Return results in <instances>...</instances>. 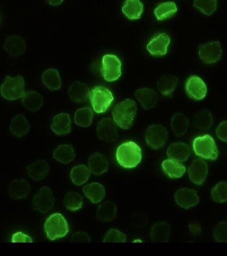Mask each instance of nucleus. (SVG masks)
Listing matches in <instances>:
<instances>
[{
    "instance_id": "obj_1",
    "label": "nucleus",
    "mask_w": 227,
    "mask_h": 256,
    "mask_svg": "<svg viewBox=\"0 0 227 256\" xmlns=\"http://www.w3.org/2000/svg\"><path fill=\"white\" fill-rule=\"evenodd\" d=\"M115 158L119 165L125 169L136 168L142 160V151L134 142L121 144L115 152Z\"/></svg>"
},
{
    "instance_id": "obj_2",
    "label": "nucleus",
    "mask_w": 227,
    "mask_h": 256,
    "mask_svg": "<svg viewBox=\"0 0 227 256\" xmlns=\"http://www.w3.org/2000/svg\"><path fill=\"white\" fill-rule=\"evenodd\" d=\"M137 104L131 99L117 104L113 108L112 115L115 123L123 130L130 129L136 117Z\"/></svg>"
},
{
    "instance_id": "obj_3",
    "label": "nucleus",
    "mask_w": 227,
    "mask_h": 256,
    "mask_svg": "<svg viewBox=\"0 0 227 256\" xmlns=\"http://www.w3.org/2000/svg\"><path fill=\"white\" fill-rule=\"evenodd\" d=\"M44 230L47 238L53 241L64 238L68 234V223L61 214L55 213L47 218L45 222Z\"/></svg>"
},
{
    "instance_id": "obj_4",
    "label": "nucleus",
    "mask_w": 227,
    "mask_h": 256,
    "mask_svg": "<svg viewBox=\"0 0 227 256\" xmlns=\"http://www.w3.org/2000/svg\"><path fill=\"white\" fill-rule=\"evenodd\" d=\"M89 98L93 110L97 114L106 112L114 100L112 92L103 86L93 88L89 93Z\"/></svg>"
},
{
    "instance_id": "obj_5",
    "label": "nucleus",
    "mask_w": 227,
    "mask_h": 256,
    "mask_svg": "<svg viewBox=\"0 0 227 256\" xmlns=\"http://www.w3.org/2000/svg\"><path fill=\"white\" fill-rule=\"evenodd\" d=\"M1 94L3 98L10 101L23 98L25 94V80L22 76L12 78L7 76L1 85Z\"/></svg>"
},
{
    "instance_id": "obj_6",
    "label": "nucleus",
    "mask_w": 227,
    "mask_h": 256,
    "mask_svg": "<svg viewBox=\"0 0 227 256\" xmlns=\"http://www.w3.org/2000/svg\"><path fill=\"white\" fill-rule=\"evenodd\" d=\"M193 147L195 154L203 159L215 160L218 158V149L214 139L210 135L195 138Z\"/></svg>"
},
{
    "instance_id": "obj_7",
    "label": "nucleus",
    "mask_w": 227,
    "mask_h": 256,
    "mask_svg": "<svg viewBox=\"0 0 227 256\" xmlns=\"http://www.w3.org/2000/svg\"><path fill=\"white\" fill-rule=\"evenodd\" d=\"M101 75L106 82H113L121 76V62L116 56L106 54L102 58Z\"/></svg>"
},
{
    "instance_id": "obj_8",
    "label": "nucleus",
    "mask_w": 227,
    "mask_h": 256,
    "mask_svg": "<svg viewBox=\"0 0 227 256\" xmlns=\"http://www.w3.org/2000/svg\"><path fill=\"white\" fill-rule=\"evenodd\" d=\"M168 140V132L166 128L159 124H153L147 128L145 140L151 149L159 150L165 145Z\"/></svg>"
},
{
    "instance_id": "obj_9",
    "label": "nucleus",
    "mask_w": 227,
    "mask_h": 256,
    "mask_svg": "<svg viewBox=\"0 0 227 256\" xmlns=\"http://www.w3.org/2000/svg\"><path fill=\"white\" fill-rule=\"evenodd\" d=\"M222 54L223 50L219 41L209 42L199 47V58L206 64L217 63L220 60Z\"/></svg>"
},
{
    "instance_id": "obj_10",
    "label": "nucleus",
    "mask_w": 227,
    "mask_h": 256,
    "mask_svg": "<svg viewBox=\"0 0 227 256\" xmlns=\"http://www.w3.org/2000/svg\"><path fill=\"white\" fill-rule=\"evenodd\" d=\"M54 201V196L50 188L43 187L39 190L33 198V209L41 213H46L52 209Z\"/></svg>"
},
{
    "instance_id": "obj_11",
    "label": "nucleus",
    "mask_w": 227,
    "mask_h": 256,
    "mask_svg": "<svg viewBox=\"0 0 227 256\" xmlns=\"http://www.w3.org/2000/svg\"><path fill=\"white\" fill-rule=\"evenodd\" d=\"M185 90L189 97L195 100L204 99L207 94V87L204 81L198 76H191L185 84Z\"/></svg>"
},
{
    "instance_id": "obj_12",
    "label": "nucleus",
    "mask_w": 227,
    "mask_h": 256,
    "mask_svg": "<svg viewBox=\"0 0 227 256\" xmlns=\"http://www.w3.org/2000/svg\"><path fill=\"white\" fill-rule=\"evenodd\" d=\"M170 43V37L167 34H159L149 41L147 46V50L151 56L161 57L166 55Z\"/></svg>"
},
{
    "instance_id": "obj_13",
    "label": "nucleus",
    "mask_w": 227,
    "mask_h": 256,
    "mask_svg": "<svg viewBox=\"0 0 227 256\" xmlns=\"http://www.w3.org/2000/svg\"><path fill=\"white\" fill-rule=\"evenodd\" d=\"M97 134L99 139L107 142H112L118 137V129L116 124L110 118H103L98 122Z\"/></svg>"
},
{
    "instance_id": "obj_14",
    "label": "nucleus",
    "mask_w": 227,
    "mask_h": 256,
    "mask_svg": "<svg viewBox=\"0 0 227 256\" xmlns=\"http://www.w3.org/2000/svg\"><path fill=\"white\" fill-rule=\"evenodd\" d=\"M189 179L196 185H202L208 174V166L204 160L196 158L189 168Z\"/></svg>"
},
{
    "instance_id": "obj_15",
    "label": "nucleus",
    "mask_w": 227,
    "mask_h": 256,
    "mask_svg": "<svg viewBox=\"0 0 227 256\" xmlns=\"http://www.w3.org/2000/svg\"><path fill=\"white\" fill-rule=\"evenodd\" d=\"M175 198L177 204L185 209L194 207L199 202V197L196 190L188 188L177 190L175 194Z\"/></svg>"
},
{
    "instance_id": "obj_16",
    "label": "nucleus",
    "mask_w": 227,
    "mask_h": 256,
    "mask_svg": "<svg viewBox=\"0 0 227 256\" xmlns=\"http://www.w3.org/2000/svg\"><path fill=\"white\" fill-rule=\"evenodd\" d=\"M3 49L9 56L17 57L26 51V44L21 36H11L5 40Z\"/></svg>"
},
{
    "instance_id": "obj_17",
    "label": "nucleus",
    "mask_w": 227,
    "mask_h": 256,
    "mask_svg": "<svg viewBox=\"0 0 227 256\" xmlns=\"http://www.w3.org/2000/svg\"><path fill=\"white\" fill-rule=\"evenodd\" d=\"M51 129L57 135H67L70 133L71 130L70 116L67 113L57 114L53 118Z\"/></svg>"
},
{
    "instance_id": "obj_18",
    "label": "nucleus",
    "mask_w": 227,
    "mask_h": 256,
    "mask_svg": "<svg viewBox=\"0 0 227 256\" xmlns=\"http://www.w3.org/2000/svg\"><path fill=\"white\" fill-rule=\"evenodd\" d=\"M30 191V185L28 182L21 178L13 180L9 187V196L14 200H21L27 197Z\"/></svg>"
},
{
    "instance_id": "obj_19",
    "label": "nucleus",
    "mask_w": 227,
    "mask_h": 256,
    "mask_svg": "<svg viewBox=\"0 0 227 256\" xmlns=\"http://www.w3.org/2000/svg\"><path fill=\"white\" fill-rule=\"evenodd\" d=\"M135 97L145 110L154 108L157 102V94L155 90L150 88H141L135 92Z\"/></svg>"
},
{
    "instance_id": "obj_20",
    "label": "nucleus",
    "mask_w": 227,
    "mask_h": 256,
    "mask_svg": "<svg viewBox=\"0 0 227 256\" xmlns=\"http://www.w3.org/2000/svg\"><path fill=\"white\" fill-rule=\"evenodd\" d=\"M167 155L169 159L177 162H185L190 157V148L186 144L182 142L171 144L167 151Z\"/></svg>"
},
{
    "instance_id": "obj_21",
    "label": "nucleus",
    "mask_w": 227,
    "mask_h": 256,
    "mask_svg": "<svg viewBox=\"0 0 227 256\" xmlns=\"http://www.w3.org/2000/svg\"><path fill=\"white\" fill-rule=\"evenodd\" d=\"M90 90L89 86L79 81L71 84L69 89V96L74 103H82L89 98Z\"/></svg>"
},
{
    "instance_id": "obj_22",
    "label": "nucleus",
    "mask_w": 227,
    "mask_h": 256,
    "mask_svg": "<svg viewBox=\"0 0 227 256\" xmlns=\"http://www.w3.org/2000/svg\"><path fill=\"white\" fill-rule=\"evenodd\" d=\"M171 233L170 225L166 222H160L151 228L150 236L153 242L165 243L169 241Z\"/></svg>"
},
{
    "instance_id": "obj_23",
    "label": "nucleus",
    "mask_w": 227,
    "mask_h": 256,
    "mask_svg": "<svg viewBox=\"0 0 227 256\" xmlns=\"http://www.w3.org/2000/svg\"><path fill=\"white\" fill-rule=\"evenodd\" d=\"M88 165L91 173L97 176L105 173L109 169L108 160L105 156L98 152L90 156Z\"/></svg>"
},
{
    "instance_id": "obj_24",
    "label": "nucleus",
    "mask_w": 227,
    "mask_h": 256,
    "mask_svg": "<svg viewBox=\"0 0 227 256\" xmlns=\"http://www.w3.org/2000/svg\"><path fill=\"white\" fill-rule=\"evenodd\" d=\"M50 167L45 160H39L30 164L27 168V173L29 177L35 181L43 180L49 173Z\"/></svg>"
},
{
    "instance_id": "obj_25",
    "label": "nucleus",
    "mask_w": 227,
    "mask_h": 256,
    "mask_svg": "<svg viewBox=\"0 0 227 256\" xmlns=\"http://www.w3.org/2000/svg\"><path fill=\"white\" fill-rule=\"evenodd\" d=\"M144 12V6L140 0H126L122 8V12L129 20L140 19Z\"/></svg>"
},
{
    "instance_id": "obj_26",
    "label": "nucleus",
    "mask_w": 227,
    "mask_h": 256,
    "mask_svg": "<svg viewBox=\"0 0 227 256\" xmlns=\"http://www.w3.org/2000/svg\"><path fill=\"white\" fill-rule=\"evenodd\" d=\"M23 107L31 112L38 111L43 104V98L41 94L33 90L25 92L22 98Z\"/></svg>"
},
{
    "instance_id": "obj_27",
    "label": "nucleus",
    "mask_w": 227,
    "mask_h": 256,
    "mask_svg": "<svg viewBox=\"0 0 227 256\" xmlns=\"http://www.w3.org/2000/svg\"><path fill=\"white\" fill-rule=\"evenodd\" d=\"M179 79L177 76L167 75L163 76L157 82V88L163 95L166 97H172V94L178 84Z\"/></svg>"
},
{
    "instance_id": "obj_28",
    "label": "nucleus",
    "mask_w": 227,
    "mask_h": 256,
    "mask_svg": "<svg viewBox=\"0 0 227 256\" xmlns=\"http://www.w3.org/2000/svg\"><path fill=\"white\" fill-rule=\"evenodd\" d=\"M83 194L93 204H98L105 196V190L103 186L99 183L87 184L83 188Z\"/></svg>"
},
{
    "instance_id": "obj_29",
    "label": "nucleus",
    "mask_w": 227,
    "mask_h": 256,
    "mask_svg": "<svg viewBox=\"0 0 227 256\" xmlns=\"http://www.w3.org/2000/svg\"><path fill=\"white\" fill-rule=\"evenodd\" d=\"M9 128L13 135L17 138H21L27 135L30 127L25 116L20 114L13 118L9 125Z\"/></svg>"
},
{
    "instance_id": "obj_30",
    "label": "nucleus",
    "mask_w": 227,
    "mask_h": 256,
    "mask_svg": "<svg viewBox=\"0 0 227 256\" xmlns=\"http://www.w3.org/2000/svg\"><path fill=\"white\" fill-rule=\"evenodd\" d=\"M117 208L112 202H105L99 206L96 212L97 219L99 221L109 222L116 218Z\"/></svg>"
},
{
    "instance_id": "obj_31",
    "label": "nucleus",
    "mask_w": 227,
    "mask_h": 256,
    "mask_svg": "<svg viewBox=\"0 0 227 256\" xmlns=\"http://www.w3.org/2000/svg\"><path fill=\"white\" fill-rule=\"evenodd\" d=\"M74 149L71 145L63 144L59 146L53 152V157L57 162L67 164L73 161L75 158Z\"/></svg>"
},
{
    "instance_id": "obj_32",
    "label": "nucleus",
    "mask_w": 227,
    "mask_h": 256,
    "mask_svg": "<svg viewBox=\"0 0 227 256\" xmlns=\"http://www.w3.org/2000/svg\"><path fill=\"white\" fill-rule=\"evenodd\" d=\"M162 168L165 173L169 176V178L176 179L182 177L185 172L186 168L179 162L175 161L173 160H166L163 162Z\"/></svg>"
},
{
    "instance_id": "obj_33",
    "label": "nucleus",
    "mask_w": 227,
    "mask_h": 256,
    "mask_svg": "<svg viewBox=\"0 0 227 256\" xmlns=\"http://www.w3.org/2000/svg\"><path fill=\"white\" fill-rule=\"evenodd\" d=\"M41 79L45 87L51 91L59 90L61 88V77L57 70L50 68L46 70L41 76Z\"/></svg>"
},
{
    "instance_id": "obj_34",
    "label": "nucleus",
    "mask_w": 227,
    "mask_h": 256,
    "mask_svg": "<svg viewBox=\"0 0 227 256\" xmlns=\"http://www.w3.org/2000/svg\"><path fill=\"white\" fill-rule=\"evenodd\" d=\"M193 124L197 129L209 130L212 127L213 118L209 110H201L195 114Z\"/></svg>"
},
{
    "instance_id": "obj_35",
    "label": "nucleus",
    "mask_w": 227,
    "mask_h": 256,
    "mask_svg": "<svg viewBox=\"0 0 227 256\" xmlns=\"http://www.w3.org/2000/svg\"><path fill=\"white\" fill-rule=\"evenodd\" d=\"M90 170L86 166L81 164L73 167L71 170L70 178L73 183L76 186H81L89 179Z\"/></svg>"
},
{
    "instance_id": "obj_36",
    "label": "nucleus",
    "mask_w": 227,
    "mask_h": 256,
    "mask_svg": "<svg viewBox=\"0 0 227 256\" xmlns=\"http://www.w3.org/2000/svg\"><path fill=\"white\" fill-rule=\"evenodd\" d=\"M176 4L173 2H165L155 8L154 14L157 20L163 21L172 18L177 12Z\"/></svg>"
},
{
    "instance_id": "obj_37",
    "label": "nucleus",
    "mask_w": 227,
    "mask_h": 256,
    "mask_svg": "<svg viewBox=\"0 0 227 256\" xmlns=\"http://www.w3.org/2000/svg\"><path fill=\"white\" fill-rule=\"evenodd\" d=\"M189 122L184 114H176L171 120V128L177 136H182L187 133Z\"/></svg>"
},
{
    "instance_id": "obj_38",
    "label": "nucleus",
    "mask_w": 227,
    "mask_h": 256,
    "mask_svg": "<svg viewBox=\"0 0 227 256\" xmlns=\"http://www.w3.org/2000/svg\"><path fill=\"white\" fill-rule=\"evenodd\" d=\"M93 119V112L90 108H81L75 113V123L81 127H89L92 124Z\"/></svg>"
},
{
    "instance_id": "obj_39",
    "label": "nucleus",
    "mask_w": 227,
    "mask_h": 256,
    "mask_svg": "<svg viewBox=\"0 0 227 256\" xmlns=\"http://www.w3.org/2000/svg\"><path fill=\"white\" fill-rule=\"evenodd\" d=\"M63 204L67 210L72 212L77 211L82 208L83 198L77 192H69L63 198Z\"/></svg>"
},
{
    "instance_id": "obj_40",
    "label": "nucleus",
    "mask_w": 227,
    "mask_h": 256,
    "mask_svg": "<svg viewBox=\"0 0 227 256\" xmlns=\"http://www.w3.org/2000/svg\"><path fill=\"white\" fill-rule=\"evenodd\" d=\"M193 6L207 16L212 15L217 9V0H194Z\"/></svg>"
},
{
    "instance_id": "obj_41",
    "label": "nucleus",
    "mask_w": 227,
    "mask_h": 256,
    "mask_svg": "<svg viewBox=\"0 0 227 256\" xmlns=\"http://www.w3.org/2000/svg\"><path fill=\"white\" fill-rule=\"evenodd\" d=\"M211 196L217 203L227 202V182H222L217 184L211 191Z\"/></svg>"
},
{
    "instance_id": "obj_42",
    "label": "nucleus",
    "mask_w": 227,
    "mask_h": 256,
    "mask_svg": "<svg viewBox=\"0 0 227 256\" xmlns=\"http://www.w3.org/2000/svg\"><path fill=\"white\" fill-rule=\"evenodd\" d=\"M213 237L219 243H227V223L222 222L217 224L213 230Z\"/></svg>"
},
{
    "instance_id": "obj_43",
    "label": "nucleus",
    "mask_w": 227,
    "mask_h": 256,
    "mask_svg": "<svg viewBox=\"0 0 227 256\" xmlns=\"http://www.w3.org/2000/svg\"><path fill=\"white\" fill-rule=\"evenodd\" d=\"M126 240V235L117 229L109 230L103 238L104 242H125Z\"/></svg>"
},
{
    "instance_id": "obj_44",
    "label": "nucleus",
    "mask_w": 227,
    "mask_h": 256,
    "mask_svg": "<svg viewBox=\"0 0 227 256\" xmlns=\"http://www.w3.org/2000/svg\"><path fill=\"white\" fill-rule=\"evenodd\" d=\"M11 242L13 243H31L33 242V239L23 232H17L13 234Z\"/></svg>"
},
{
    "instance_id": "obj_45",
    "label": "nucleus",
    "mask_w": 227,
    "mask_h": 256,
    "mask_svg": "<svg viewBox=\"0 0 227 256\" xmlns=\"http://www.w3.org/2000/svg\"><path fill=\"white\" fill-rule=\"evenodd\" d=\"M216 133L219 139L227 142V121L223 122L219 124Z\"/></svg>"
},
{
    "instance_id": "obj_46",
    "label": "nucleus",
    "mask_w": 227,
    "mask_h": 256,
    "mask_svg": "<svg viewBox=\"0 0 227 256\" xmlns=\"http://www.w3.org/2000/svg\"><path fill=\"white\" fill-rule=\"evenodd\" d=\"M90 242L91 238L88 234L81 231L75 232V233L73 234L72 237H71V242H85V243H89Z\"/></svg>"
},
{
    "instance_id": "obj_47",
    "label": "nucleus",
    "mask_w": 227,
    "mask_h": 256,
    "mask_svg": "<svg viewBox=\"0 0 227 256\" xmlns=\"http://www.w3.org/2000/svg\"><path fill=\"white\" fill-rule=\"evenodd\" d=\"M47 2H48V4H50L51 6H56L60 5L63 2V0H47Z\"/></svg>"
}]
</instances>
